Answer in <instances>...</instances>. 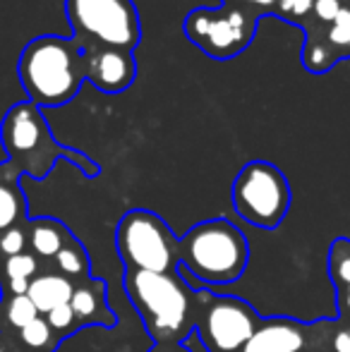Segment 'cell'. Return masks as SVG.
<instances>
[{
	"mask_svg": "<svg viewBox=\"0 0 350 352\" xmlns=\"http://www.w3.org/2000/svg\"><path fill=\"white\" fill-rule=\"evenodd\" d=\"M0 142L8 153V163L19 173L34 180H43L53 170L58 161H70L87 177H96L101 173L94 158H89L80 148L63 146L56 142L43 111L32 101H19L5 113L0 125Z\"/></svg>",
	"mask_w": 350,
	"mask_h": 352,
	"instance_id": "obj_1",
	"label": "cell"
},
{
	"mask_svg": "<svg viewBox=\"0 0 350 352\" xmlns=\"http://www.w3.org/2000/svg\"><path fill=\"white\" fill-rule=\"evenodd\" d=\"M127 300L154 343H185L195 331V290L180 271H125Z\"/></svg>",
	"mask_w": 350,
	"mask_h": 352,
	"instance_id": "obj_2",
	"label": "cell"
},
{
	"mask_svg": "<svg viewBox=\"0 0 350 352\" xmlns=\"http://www.w3.org/2000/svg\"><path fill=\"white\" fill-rule=\"evenodd\" d=\"M82 53L77 38L43 34L29 41L17 60V77L29 101L39 108L70 103L85 84Z\"/></svg>",
	"mask_w": 350,
	"mask_h": 352,
	"instance_id": "obj_3",
	"label": "cell"
},
{
	"mask_svg": "<svg viewBox=\"0 0 350 352\" xmlns=\"http://www.w3.org/2000/svg\"><path fill=\"white\" fill-rule=\"evenodd\" d=\"M248 264V237L226 218L201 221L180 237V271H187L206 285L240 280Z\"/></svg>",
	"mask_w": 350,
	"mask_h": 352,
	"instance_id": "obj_4",
	"label": "cell"
},
{
	"mask_svg": "<svg viewBox=\"0 0 350 352\" xmlns=\"http://www.w3.org/2000/svg\"><path fill=\"white\" fill-rule=\"evenodd\" d=\"M116 250L125 271H180V240L168 223L149 209H132L120 218L116 228Z\"/></svg>",
	"mask_w": 350,
	"mask_h": 352,
	"instance_id": "obj_5",
	"label": "cell"
},
{
	"mask_svg": "<svg viewBox=\"0 0 350 352\" xmlns=\"http://www.w3.org/2000/svg\"><path fill=\"white\" fill-rule=\"evenodd\" d=\"M230 201L245 223L262 230H274L283 223L293 192L278 166L269 161H250L235 175Z\"/></svg>",
	"mask_w": 350,
	"mask_h": 352,
	"instance_id": "obj_6",
	"label": "cell"
},
{
	"mask_svg": "<svg viewBox=\"0 0 350 352\" xmlns=\"http://www.w3.org/2000/svg\"><path fill=\"white\" fill-rule=\"evenodd\" d=\"M67 19L82 48L135 51L142 38L140 12L132 0H67Z\"/></svg>",
	"mask_w": 350,
	"mask_h": 352,
	"instance_id": "obj_7",
	"label": "cell"
},
{
	"mask_svg": "<svg viewBox=\"0 0 350 352\" xmlns=\"http://www.w3.org/2000/svg\"><path fill=\"white\" fill-rule=\"evenodd\" d=\"M259 319L243 297L216 295L206 287L195 290V331L206 352H240Z\"/></svg>",
	"mask_w": 350,
	"mask_h": 352,
	"instance_id": "obj_8",
	"label": "cell"
},
{
	"mask_svg": "<svg viewBox=\"0 0 350 352\" xmlns=\"http://www.w3.org/2000/svg\"><path fill=\"white\" fill-rule=\"evenodd\" d=\"M262 14L240 5L197 8L185 17V34L214 60H230L252 43Z\"/></svg>",
	"mask_w": 350,
	"mask_h": 352,
	"instance_id": "obj_9",
	"label": "cell"
},
{
	"mask_svg": "<svg viewBox=\"0 0 350 352\" xmlns=\"http://www.w3.org/2000/svg\"><path fill=\"white\" fill-rule=\"evenodd\" d=\"M324 319L300 321L290 316L259 319L254 333L240 352H317Z\"/></svg>",
	"mask_w": 350,
	"mask_h": 352,
	"instance_id": "obj_10",
	"label": "cell"
},
{
	"mask_svg": "<svg viewBox=\"0 0 350 352\" xmlns=\"http://www.w3.org/2000/svg\"><path fill=\"white\" fill-rule=\"evenodd\" d=\"M85 82H91L103 94H122L137 77V60L130 51L91 46L82 53Z\"/></svg>",
	"mask_w": 350,
	"mask_h": 352,
	"instance_id": "obj_11",
	"label": "cell"
},
{
	"mask_svg": "<svg viewBox=\"0 0 350 352\" xmlns=\"http://www.w3.org/2000/svg\"><path fill=\"white\" fill-rule=\"evenodd\" d=\"M70 307L75 311L82 329L89 326H101V329H113L118 324L111 305H108V285L103 278L89 276L87 280L75 283Z\"/></svg>",
	"mask_w": 350,
	"mask_h": 352,
	"instance_id": "obj_12",
	"label": "cell"
},
{
	"mask_svg": "<svg viewBox=\"0 0 350 352\" xmlns=\"http://www.w3.org/2000/svg\"><path fill=\"white\" fill-rule=\"evenodd\" d=\"M19 177L22 175L8 161L0 163V232L29 223L27 195L19 185Z\"/></svg>",
	"mask_w": 350,
	"mask_h": 352,
	"instance_id": "obj_13",
	"label": "cell"
},
{
	"mask_svg": "<svg viewBox=\"0 0 350 352\" xmlns=\"http://www.w3.org/2000/svg\"><path fill=\"white\" fill-rule=\"evenodd\" d=\"M27 235H29V250L39 259H56V254L67 247L75 235L70 232V228L58 218H29L27 223Z\"/></svg>",
	"mask_w": 350,
	"mask_h": 352,
	"instance_id": "obj_14",
	"label": "cell"
},
{
	"mask_svg": "<svg viewBox=\"0 0 350 352\" xmlns=\"http://www.w3.org/2000/svg\"><path fill=\"white\" fill-rule=\"evenodd\" d=\"M75 283L61 274H39L29 285V300L39 309V314H48L56 307L70 305Z\"/></svg>",
	"mask_w": 350,
	"mask_h": 352,
	"instance_id": "obj_15",
	"label": "cell"
},
{
	"mask_svg": "<svg viewBox=\"0 0 350 352\" xmlns=\"http://www.w3.org/2000/svg\"><path fill=\"white\" fill-rule=\"evenodd\" d=\"M12 343L17 352H56L63 340L51 329L46 316H36L32 324H27L17 336H12Z\"/></svg>",
	"mask_w": 350,
	"mask_h": 352,
	"instance_id": "obj_16",
	"label": "cell"
},
{
	"mask_svg": "<svg viewBox=\"0 0 350 352\" xmlns=\"http://www.w3.org/2000/svg\"><path fill=\"white\" fill-rule=\"evenodd\" d=\"M39 314L29 295H3L0 297V331L17 336L27 324H32Z\"/></svg>",
	"mask_w": 350,
	"mask_h": 352,
	"instance_id": "obj_17",
	"label": "cell"
},
{
	"mask_svg": "<svg viewBox=\"0 0 350 352\" xmlns=\"http://www.w3.org/2000/svg\"><path fill=\"white\" fill-rule=\"evenodd\" d=\"M53 261H56V266H58V274L70 278L72 283L87 280L89 276H91V259H89V252L77 237L67 247H63Z\"/></svg>",
	"mask_w": 350,
	"mask_h": 352,
	"instance_id": "obj_18",
	"label": "cell"
},
{
	"mask_svg": "<svg viewBox=\"0 0 350 352\" xmlns=\"http://www.w3.org/2000/svg\"><path fill=\"white\" fill-rule=\"evenodd\" d=\"M39 274V256H34L32 252L0 259V287L10 283H32Z\"/></svg>",
	"mask_w": 350,
	"mask_h": 352,
	"instance_id": "obj_19",
	"label": "cell"
},
{
	"mask_svg": "<svg viewBox=\"0 0 350 352\" xmlns=\"http://www.w3.org/2000/svg\"><path fill=\"white\" fill-rule=\"evenodd\" d=\"M327 269L331 278L333 290L350 285V240L348 237H336L329 247Z\"/></svg>",
	"mask_w": 350,
	"mask_h": 352,
	"instance_id": "obj_20",
	"label": "cell"
},
{
	"mask_svg": "<svg viewBox=\"0 0 350 352\" xmlns=\"http://www.w3.org/2000/svg\"><path fill=\"white\" fill-rule=\"evenodd\" d=\"M317 352H350V321L341 316L324 319Z\"/></svg>",
	"mask_w": 350,
	"mask_h": 352,
	"instance_id": "obj_21",
	"label": "cell"
},
{
	"mask_svg": "<svg viewBox=\"0 0 350 352\" xmlns=\"http://www.w3.org/2000/svg\"><path fill=\"white\" fill-rule=\"evenodd\" d=\"M329 48L333 51V56L341 60V58L350 56V8L343 5V10L338 12V17L329 24L327 38H322Z\"/></svg>",
	"mask_w": 350,
	"mask_h": 352,
	"instance_id": "obj_22",
	"label": "cell"
},
{
	"mask_svg": "<svg viewBox=\"0 0 350 352\" xmlns=\"http://www.w3.org/2000/svg\"><path fill=\"white\" fill-rule=\"evenodd\" d=\"M303 63L307 70H312L314 74H322V72H327L329 67L336 65L338 58L333 56V51L322 38H307L303 48Z\"/></svg>",
	"mask_w": 350,
	"mask_h": 352,
	"instance_id": "obj_23",
	"label": "cell"
},
{
	"mask_svg": "<svg viewBox=\"0 0 350 352\" xmlns=\"http://www.w3.org/2000/svg\"><path fill=\"white\" fill-rule=\"evenodd\" d=\"M43 316H46V321L51 324V329L56 331L61 340L70 338V336H75L77 331H82L80 321H77V316H75V311H72L70 305L56 307V309L48 311V314H43Z\"/></svg>",
	"mask_w": 350,
	"mask_h": 352,
	"instance_id": "obj_24",
	"label": "cell"
},
{
	"mask_svg": "<svg viewBox=\"0 0 350 352\" xmlns=\"http://www.w3.org/2000/svg\"><path fill=\"white\" fill-rule=\"evenodd\" d=\"M29 247V235L27 226L10 228V230L0 232V259H8V256L22 254Z\"/></svg>",
	"mask_w": 350,
	"mask_h": 352,
	"instance_id": "obj_25",
	"label": "cell"
},
{
	"mask_svg": "<svg viewBox=\"0 0 350 352\" xmlns=\"http://www.w3.org/2000/svg\"><path fill=\"white\" fill-rule=\"evenodd\" d=\"M312 5H314V0H278L274 10L278 17L300 22V19L312 12Z\"/></svg>",
	"mask_w": 350,
	"mask_h": 352,
	"instance_id": "obj_26",
	"label": "cell"
},
{
	"mask_svg": "<svg viewBox=\"0 0 350 352\" xmlns=\"http://www.w3.org/2000/svg\"><path fill=\"white\" fill-rule=\"evenodd\" d=\"M341 10H343L341 0H314V5H312V14L322 24H331L333 19L338 17Z\"/></svg>",
	"mask_w": 350,
	"mask_h": 352,
	"instance_id": "obj_27",
	"label": "cell"
},
{
	"mask_svg": "<svg viewBox=\"0 0 350 352\" xmlns=\"http://www.w3.org/2000/svg\"><path fill=\"white\" fill-rule=\"evenodd\" d=\"M278 0H223V5H240V8H248L252 12L262 14L266 10H274Z\"/></svg>",
	"mask_w": 350,
	"mask_h": 352,
	"instance_id": "obj_28",
	"label": "cell"
},
{
	"mask_svg": "<svg viewBox=\"0 0 350 352\" xmlns=\"http://www.w3.org/2000/svg\"><path fill=\"white\" fill-rule=\"evenodd\" d=\"M336 311H338L336 316L350 321V285L338 287L336 290Z\"/></svg>",
	"mask_w": 350,
	"mask_h": 352,
	"instance_id": "obj_29",
	"label": "cell"
},
{
	"mask_svg": "<svg viewBox=\"0 0 350 352\" xmlns=\"http://www.w3.org/2000/svg\"><path fill=\"white\" fill-rule=\"evenodd\" d=\"M149 352H192L185 348V343H154Z\"/></svg>",
	"mask_w": 350,
	"mask_h": 352,
	"instance_id": "obj_30",
	"label": "cell"
},
{
	"mask_svg": "<svg viewBox=\"0 0 350 352\" xmlns=\"http://www.w3.org/2000/svg\"><path fill=\"white\" fill-rule=\"evenodd\" d=\"M0 352H17L14 343H0Z\"/></svg>",
	"mask_w": 350,
	"mask_h": 352,
	"instance_id": "obj_31",
	"label": "cell"
}]
</instances>
